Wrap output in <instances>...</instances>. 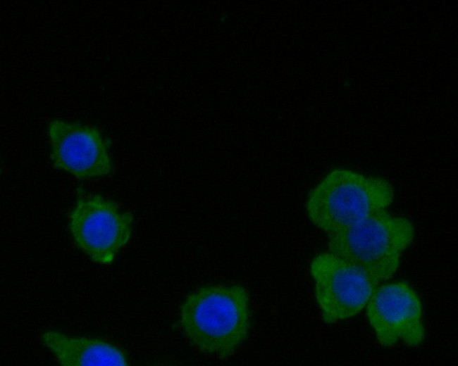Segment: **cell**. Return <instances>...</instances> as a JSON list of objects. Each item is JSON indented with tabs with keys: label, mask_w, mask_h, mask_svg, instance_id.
Wrapping results in <instances>:
<instances>
[{
	"label": "cell",
	"mask_w": 458,
	"mask_h": 366,
	"mask_svg": "<svg viewBox=\"0 0 458 366\" xmlns=\"http://www.w3.org/2000/svg\"><path fill=\"white\" fill-rule=\"evenodd\" d=\"M131 213L100 195L80 197L68 217V229L75 246L94 263L109 265L129 243Z\"/></svg>",
	"instance_id": "obj_5"
},
{
	"label": "cell",
	"mask_w": 458,
	"mask_h": 366,
	"mask_svg": "<svg viewBox=\"0 0 458 366\" xmlns=\"http://www.w3.org/2000/svg\"><path fill=\"white\" fill-rule=\"evenodd\" d=\"M42 341L63 366H125L129 364L122 350L101 339L71 336L57 330H47L42 334Z\"/></svg>",
	"instance_id": "obj_8"
},
{
	"label": "cell",
	"mask_w": 458,
	"mask_h": 366,
	"mask_svg": "<svg viewBox=\"0 0 458 366\" xmlns=\"http://www.w3.org/2000/svg\"><path fill=\"white\" fill-rule=\"evenodd\" d=\"M309 272L316 301L327 324L358 315L380 284L363 267L329 251L311 260Z\"/></svg>",
	"instance_id": "obj_4"
},
{
	"label": "cell",
	"mask_w": 458,
	"mask_h": 366,
	"mask_svg": "<svg viewBox=\"0 0 458 366\" xmlns=\"http://www.w3.org/2000/svg\"><path fill=\"white\" fill-rule=\"evenodd\" d=\"M394 198V189L385 178L339 168L311 190L305 209L311 222L329 234L385 210Z\"/></svg>",
	"instance_id": "obj_2"
},
{
	"label": "cell",
	"mask_w": 458,
	"mask_h": 366,
	"mask_svg": "<svg viewBox=\"0 0 458 366\" xmlns=\"http://www.w3.org/2000/svg\"><path fill=\"white\" fill-rule=\"evenodd\" d=\"M180 322L187 337L199 351L226 358L249 334L248 291L237 284L202 287L181 305Z\"/></svg>",
	"instance_id": "obj_1"
},
{
	"label": "cell",
	"mask_w": 458,
	"mask_h": 366,
	"mask_svg": "<svg viewBox=\"0 0 458 366\" xmlns=\"http://www.w3.org/2000/svg\"><path fill=\"white\" fill-rule=\"evenodd\" d=\"M367 320L378 342L386 347L397 343L420 345L425 339L422 305L404 282L378 285L366 307Z\"/></svg>",
	"instance_id": "obj_6"
},
{
	"label": "cell",
	"mask_w": 458,
	"mask_h": 366,
	"mask_svg": "<svg viewBox=\"0 0 458 366\" xmlns=\"http://www.w3.org/2000/svg\"><path fill=\"white\" fill-rule=\"evenodd\" d=\"M415 229L407 217L383 210L349 228L328 234L331 253L368 271L380 283L397 272Z\"/></svg>",
	"instance_id": "obj_3"
},
{
	"label": "cell",
	"mask_w": 458,
	"mask_h": 366,
	"mask_svg": "<svg viewBox=\"0 0 458 366\" xmlns=\"http://www.w3.org/2000/svg\"><path fill=\"white\" fill-rule=\"evenodd\" d=\"M47 134L50 159L56 169L81 180L104 177L112 173L109 144L97 128L53 119L48 125Z\"/></svg>",
	"instance_id": "obj_7"
}]
</instances>
